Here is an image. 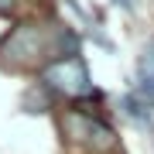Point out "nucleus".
I'll return each instance as SVG.
<instances>
[{"mask_svg":"<svg viewBox=\"0 0 154 154\" xmlns=\"http://www.w3.org/2000/svg\"><path fill=\"white\" fill-rule=\"evenodd\" d=\"M14 7H17V0H0V14H11Z\"/></svg>","mask_w":154,"mask_h":154,"instance_id":"obj_7","label":"nucleus"},{"mask_svg":"<svg viewBox=\"0 0 154 154\" xmlns=\"http://www.w3.org/2000/svg\"><path fill=\"white\" fill-rule=\"evenodd\" d=\"M51 99H55V93L38 82V86H31L28 93H24V110H28V113H45L51 106Z\"/></svg>","mask_w":154,"mask_h":154,"instance_id":"obj_5","label":"nucleus"},{"mask_svg":"<svg viewBox=\"0 0 154 154\" xmlns=\"http://www.w3.org/2000/svg\"><path fill=\"white\" fill-rule=\"evenodd\" d=\"M62 130L69 134L75 144H82V147H93V151H106V147H113V130L106 127L99 116L93 113H82V110H72L65 113V120H62Z\"/></svg>","mask_w":154,"mask_h":154,"instance_id":"obj_3","label":"nucleus"},{"mask_svg":"<svg viewBox=\"0 0 154 154\" xmlns=\"http://www.w3.org/2000/svg\"><path fill=\"white\" fill-rule=\"evenodd\" d=\"M113 4H120L123 11H134V0H113Z\"/></svg>","mask_w":154,"mask_h":154,"instance_id":"obj_8","label":"nucleus"},{"mask_svg":"<svg viewBox=\"0 0 154 154\" xmlns=\"http://www.w3.org/2000/svg\"><path fill=\"white\" fill-rule=\"evenodd\" d=\"M144 103L154 110V41L144 48L140 55V65H137V89H134Z\"/></svg>","mask_w":154,"mask_h":154,"instance_id":"obj_4","label":"nucleus"},{"mask_svg":"<svg viewBox=\"0 0 154 154\" xmlns=\"http://www.w3.org/2000/svg\"><path fill=\"white\" fill-rule=\"evenodd\" d=\"M79 55V38L69 28H55V24H38L24 21L0 41V65L4 69H34L48 65L55 58H72Z\"/></svg>","mask_w":154,"mask_h":154,"instance_id":"obj_1","label":"nucleus"},{"mask_svg":"<svg viewBox=\"0 0 154 154\" xmlns=\"http://www.w3.org/2000/svg\"><path fill=\"white\" fill-rule=\"evenodd\" d=\"M41 86H48L55 96H69V99H82L93 93V79H89V69L79 55L72 58H55L41 69Z\"/></svg>","mask_w":154,"mask_h":154,"instance_id":"obj_2","label":"nucleus"},{"mask_svg":"<svg viewBox=\"0 0 154 154\" xmlns=\"http://www.w3.org/2000/svg\"><path fill=\"white\" fill-rule=\"evenodd\" d=\"M123 113L130 116L134 123H140V127H151V106L144 103V99L137 93H127L123 96Z\"/></svg>","mask_w":154,"mask_h":154,"instance_id":"obj_6","label":"nucleus"}]
</instances>
